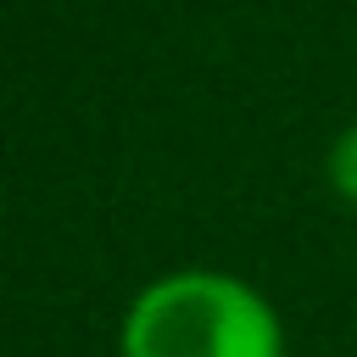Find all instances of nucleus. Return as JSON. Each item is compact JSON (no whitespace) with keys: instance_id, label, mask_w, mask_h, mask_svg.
Wrapping results in <instances>:
<instances>
[{"instance_id":"f257e3e1","label":"nucleus","mask_w":357,"mask_h":357,"mask_svg":"<svg viewBox=\"0 0 357 357\" xmlns=\"http://www.w3.org/2000/svg\"><path fill=\"white\" fill-rule=\"evenodd\" d=\"M117 357H284V324L257 284L178 268L128 301Z\"/></svg>"},{"instance_id":"f03ea898","label":"nucleus","mask_w":357,"mask_h":357,"mask_svg":"<svg viewBox=\"0 0 357 357\" xmlns=\"http://www.w3.org/2000/svg\"><path fill=\"white\" fill-rule=\"evenodd\" d=\"M324 173H329V190H335L346 206H357V123H346V128L335 134V145H329V156H324Z\"/></svg>"}]
</instances>
